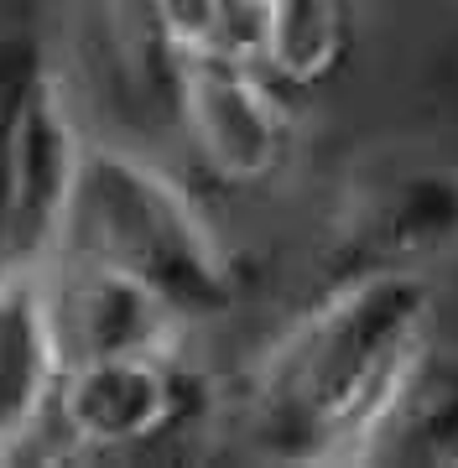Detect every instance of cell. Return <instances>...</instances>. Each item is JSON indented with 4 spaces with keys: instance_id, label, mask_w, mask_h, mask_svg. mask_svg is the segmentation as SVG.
I'll list each match as a JSON object with an SVG mask.
<instances>
[{
    "instance_id": "6da1fadb",
    "label": "cell",
    "mask_w": 458,
    "mask_h": 468,
    "mask_svg": "<svg viewBox=\"0 0 458 468\" xmlns=\"http://www.w3.org/2000/svg\"><path fill=\"white\" fill-rule=\"evenodd\" d=\"M432 349V276H334L245 375V437L282 463H359L365 437Z\"/></svg>"
},
{
    "instance_id": "7a4b0ae2",
    "label": "cell",
    "mask_w": 458,
    "mask_h": 468,
    "mask_svg": "<svg viewBox=\"0 0 458 468\" xmlns=\"http://www.w3.org/2000/svg\"><path fill=\"white\" fill-rule=\"evenodd\" d=\"M58 255L100 261L172 302L187 323L229 313L240 297L235 255L183 177L141 151L89 135Z\"/></svg>"
},
{
    "instance_id": "3957f363",
    "label": "cell",
    "mask_w": 458,
    "mask_h": 468,
    "mask_svg": "<svg viewBox=\"0 0 458 468\" xmlns=\"http://www.w3.org/2000/svg\"><path fill=\"white\" fill-rule=\"evenodd\" d=\"M167 115L219 187H266L292 156V110L255 58H177Z\"/></svg>"
},
{
    "instance_id": "277c9868",
    "label": "cell",
    "mask_w": 458,
    "mask_h": 468,
    "mask_svg": "<svg viewBox=\"0 0 458 468\" xmlns=\"http://www.w3.org/2000/svg\"><path fill=\"white\" fill-rule=\"evenodd\" d=\"M198 406V380L177 354L69 359L52 401V432L69 452H131L177 432Z\"/></svg>"
},
{
    "instance_id": "5b68a950",
    "label": "cell",
    "mask_w": 458,
    "mask_h": 468,
    "mask_svg": "<svg viewBox=\"0 0 458 468\" xmlns=\"http://www.w3.org/2000/svg\"><path fill=\"white\" fill-rule=\"evenodd\" d=\"M84 115L79 94L52 63L37 84L11 151V183H5V218H0V261L48 266L63 239V218L73 203V183L84 167Z\"/></svg>"
},
{
    "instance_id": "8992f818",
    "label": "cell",
    "mask_w": 458,
    "mask_h": 468,
    "mask_svg": "<svg viewBox=\"0 0 458 468\" xmlns=\"http://www.w3.org/2000/svg\"><path fill=\"white\" fill-rule=\"evenodd\" d=\"M458 245V172L386 167L349 187L334 214V276L380 266L422 271Z\"/></svg>"
},
{
    "instance_id": "52a82bcc",
    "label": "cell",
    "mask_w": 458,
    "mask_h": 468,
    "mask_svg": "<svg viewBox=\"0 0 458 468\" xmlns=\"http://www.w3.org/2000/svg\"><path fill=\"white\" fill-rule=\"evenodd\" d=\"M63 369L69 359L52 323L48 266L0 261V463L42 448Z\"/></svg>"
},
{
    "instance_id": "ba28073f",
    "label": "cell",
    "mask_w": 458,
    "mask_h": 468,
    "mask_svg": "<svg viewBox=\"0 0 458 468\" xmlns=\"http://www.w3.org/2000/svg\"><path fill=\"white\" fill-rule=\"evenodd\" d=\"M52 323L63 338V359L94 354H177L187 318L162 302L152 286L100 261L52 255L48 261Z\"/></svg>"
},
{
    "instance_id": "9c48e42d",
    "label": "cell",
    "mask_w": 458,
    "mask_h": 468,
    "mask_svg": "<svg viewBox=\"0 0 458 468\" xmlns=\"http://www.w3.org/2000/svg\"><path fill=\"white\" fill-rule=\"evenodd\" d=\"M73 63H58L63 79H79L73 94H100L110 110L141 115L172 100V52L156 32L152 0H69Z\"/></svg>"
},
{
    "instance_id": "30bf717a",
    "label": "cell",
    "mask_w": 458,
    "mask_h": 468,
    "mask_svg": "<svg viewBox=\"0 0 458 468\" xmlns=\"http://www.w3.org/2000/svg\"><path fill=\"white\" fill-rule=\"evenodd\" d=\"M359 463H458V359L427 349L359 448Z\"/></svg>"
},
{
    "instance_id": "8fae6325",
    "label": "cell",
    "mask_w": 458,
    "mask_h": 468,
    "mask_svg": "<svg viewBox=\"0 0 458 468\" xmlns=\"http://www.w3.org/2000/svg\"><path fill=\"white\" fill-rule=\"evenodd\" d=\"M355 0H261V58L282 89H318L349 58Z\"/></svg>"
},
{
    "instance_id": "7c38bea8",
    "label": "cell",
    "mask_w": 458,
    "mask_h": 468,
    "mask_svg": "<svg viewBox=\"0 0 458 468\" xmlns=\"http://www.w3.org/2000/svg\"><path fill=\"white\" fill-rule=\"evenodd\" d=\"M156 32L177 58H261V0H152Z\"/></svg>"
},
{
    "instance_id": "4fadbf2b",
    "label": "cell",
    "mask_w": 458,
    "mask_h": 468,
    "mask_svg": "<svg viewBox=\"0 0 458 468\" xmlns=\"http://www.w3.org/2000/svg\"><path fill=\"white\" fill-rule=\"evenodd\" d=\"M58 63L48 42L27 27H0V218H5V183H11V151H16L21 115L32 104L37 84Z\"/></svg>"
}]
</instances>
